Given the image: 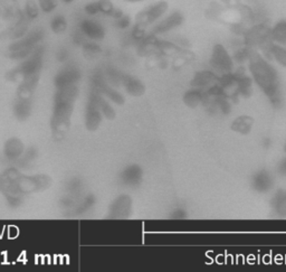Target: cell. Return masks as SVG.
<instances>
[{
  "label": "cell",
  "instance_id": "obj_1",
  "mask_svg": "<svg viewBox=\"0 0 286 272\" xmlns=\"http://www.w3.org/2000/svg\"><path fill=\"white\" fill-rule=\"evenodd\" d=\"M248 63H250V71L252 79L264 91V93L270 99L272 103L277 105L282 99L280 90L281 85L276 69L269 61L265 60V57H263L261 54L256 53L254 51H251Z\"/></svg>",
  "mask_w": 286,
  "mask_h": 272
},
{
  "label": "cell",
  "instance_id": "obj_2",
  "mask_svg": "<svg viewBox=\"0 0 286 272\" xmlns=\"http://www.w3.org/2000/svg\"><path fill=\"white\" fill-rule=\"evenodd\" d=\"M169 5L167 1H158L147 7L146 9L139 13L136 16V25H140L146 28L149 25L158 23L159 20L166 16V14L168 13Z\"/></svg>",
  "mask_w": 286,
  "mask_h": 272
},
{
  "label": "cell",
  "instance_id": "obj_3",
  "mask_svg": "<svg viewBox=\"0 0 286 272\" xmlns=\"http://www.w3.org/2000/svg\"><path fill=\"white\" fill-rule=\"evenodd\" d=\"M210 64L213 65L215 69L226 74V73H230L233 71L234 60L221 44H217V45H215L213 53H211Z\"/></svg>",
  "mask_w": 286,
  "mask_h": 272
},
{
  "label": "cell",
  "instance_id": "obj_4",
  "mask_svg": "<svg viewBox=\"0 0 286 272\" xmlns=\"http://www.w3.org/2000/svg\"><path fill=\"white\" fill-rule=\"evenodd\" d=\"M184 23V15L180 12H173L168 16L161 18L153 28V35H160L179 27Z\"/></svg>",
  "mask_w": 286,
  "mask_h": 272
},
{
  "label": "cell",
  "instance_id": "obj_5",
  "mask_svg": "<svg viewBox=\"0 0 286 272\" xmlns=\"http://www.w3.org/2000/svg\"><path fill=\"white\" fill-rule=\"evenodd\" d=\"M81 32L92 40H100L105 35V31L99 21L93 19H83L81 23Z\"/></svg>",
  "mask_w": 286,
  "mask_h": 272
},
{
  "label": "cell",
  "instance_id": "obj_6",
  "mask_svg": "<svg viewBox=\"0 0 286 272\" xmlns=\"http://www.w3.org/2000/svg\"><path fill=\"white\" fill-rule=\"evenodd\" d=\"M252 187H254L255 190L257 192H267L272 188L274 181L273 177L270 176L269 171L266 170H259L254 175V177L252 179Z\"/></svg>",
  "mask_w": 286,
  "mask_h": 272
},
{
  "label": "cell",
  "instance_id": "obj_7",
  "mask_svg": "<svg viewBox=\"0 0 286 272\" xmlns=\"http://www.w3.org/2000/svg\"><path fill=\"white\" fill-rule=\"evenodd\" d=\"M141 179H142V170L136 165L128 167L123 171V181L130 186L139 185Z\"/></svg>",
  "mask_w": 286,
  "mask_h": 272
},
{
  "label": "cell",
  "instance_id": "obj_8",
  "mask_svg": "<svg viewBox=\"0 0 286 272\" xmlns=\"http://www.w3.org/2000/svg\"><path fill=\"white\" fill-rule=\"evenodd\" d=\"M266 55H269L278 64L286 68V46L273 42L270 44L269 52Z\"/></svg>",
  "mask_w": 286,
  "mask_h": 272
},
{
  "label": "cell",
  "instance_id": "obj_9",
  "mask_svg": "<svg viewBox=\"0 0 286 272\" xmlns=\"http://www.w3.org/2000/svg\"><path fill=\"white\" fill-rule=\"evenodd\" d=\"M218 78L217 75L215 74L214 72L211 71H202V72H198L195 76V79L192 80L191 84L194 86L197 87H200V86H206V85H209V84L214 83L215 81H217Z\"/></svg>",
  "mask_w": 286,
  "mask_h": 272
},
{
  "label": "cell",
  "instance_id": "obj_10",
  "mask_svg": "<svg viewBox=\"0 0 286 272\" xmlns=\"http://www.w3.org/2000/svg\"><path fill=\"white\" fill-rule=\"evenodd\" d=\"M270 36L274 43L286 46V20H281L270 28Z\"/></svg>",
  "mask_w": 286,
  "mask_h": 272
},
{
  "label": "cell",
  "instance_id": "obj_11",
  "mask_svg": "<svg viewBox=\"0 0 286 272\" xmlns=\"http://www.w3.org/2000/svg\"><path fill=\"white\" fill-rule=\"evenodd\" d=\"M122 81L124 82L126 90H128L129 93H131L132 95H140L144 92V85L141 83V81H139L137 79H135L129 75H125L122 78Z\"/></svg>",
  "mask_w": 286,
  "mask_h": 272
},
{
  "label": "cell",
  "instance_id": "obj_12",
  "mask_svg": "<svg viewBox=\"0 0 286 272\" xmlns=\"http://www.w3.org/2000/svg\"><path fill=\"white\" fill-rule=\"evenodd\" d=\"M274 211L281 216H286V190H280L272 200Z\"/></svg>",
  "mask_w": 286,
  "mask_h": 272
},
{
  "label": "cell",
  "instance_id": "obj_13",
  "mask_svg": "<svg viewBox=\"0 0 286 272\" xmlns=\"http://www.w3.org/2000/svg\"><path fill=\"white\" fill-rule=\"evenodd\" d=\"M39 13L40 8L37 0H26L23 14L27 19H35V18L39 16Z\"/></svg>",
  "mask_w": 286,
  "mask_h": 272
},
{
  "label": "cell",
  "instance_id": "obj_14",
  "mask_svg": "<svg viewBox=\"0 0 286 272\" xmlns=\"http://www.w3.org/2000/svg\"><path fill=\"white\" fill-rule=\"evenodd\" d=\"M252 119L250 117L243 116L235 120V122L233 124V129L235 131H238L240 134H248L252 128Z\"/></svg>",
  "mask_w": 286,
  "mask_h": 272
},
{
  "label": "cell",
  "instance_id": "obj_15",
  "mask_svg": "<svg viewBox=\"0 0 286 272\" xmlns=\"http://www.w3.org/2000/svg\"><path fill=\"white\" fill-rule=\"evenodd\" d=\"M50 27L53 29L54 33H63L67 27V21H66L65 17L62 16V15H56V16L53 17V19L50 21Z\"/></svg>",
  "mask_w": 286,
  "mask_h": 272
},
{
  "label": "cell",
  "instance_id": "obj_16",
  "mask_svg": "<svg viewBox=\"0 0 286 272\" xmlns=\"http://www.w3.org/2000/svg\"><path fill=\"white\" fill-rule=\"evenodd\" d=\"M59 1H61V0H37V2H38V6L40 8V12L45 14H50L51 12H54V10L56 9Z\"/></svg>",
  "mask_w": 286,
  "mask_h": 272
},
{
  "label": "cell",
  "instance_id": "obj_17",
  "mask_svg": "<svg viewBox=\"0 0 286 272\" xmlns=\"http://www.w3.org/2000/svg\"><path fill=\"white\" fill-rule=\"evenodd\" d=\"M100 14L105 15V16H112L113 12L115 10V6L111 0H98Z\"/></svg>",
  "mask_w": 286,
  "mask_h": 272
},
{
  "label": "cell",
  "instance_id": "obj_18",
  "mask_svg": "<svg viewBox=\"0 0 286 272\" xmlns=\"http://www.w3.org/2000/svg\"><path fill=\"white\" fill-rule=\"evenodd\" d=\"M85 13H86L88 16H96V15L100 14V8H99V2L98 1H92L88 2L85 5Z\"/></svg>",
  "mask_w": 286,
  "mask_h": 272
},
{
  "label": "cell",
  "instance_id": "obj_19",
  "mask_svg": "<svg viewBox=\"0 0 286 272\" xmlns=\"http://www.w3.org/2000/svg\"><path fill=\"white\" fill-rule=\"evenodd\" d=\"M115 24H117V26L121 29H125L131 26V18L129 16H126V15H122L120 18H118V19H115Z\"/></svg>",
  "mask_w": 286,
  "mask_h": 272
},
{
  "label": "cell",
  "instance_id": "obj_20",
  "mask_svg": "<svg viewBox=\"0 0 286 272\" xmlns=\"http://www.w3.org/2000/svg\"><path fill=\"white\" fill-rule=\"evenodd\" d=\"M0 7L3 10H12L16 8V0H0Z\"/></svg>",
  "mask_w": 286,
  "mask_h": 272
},
{
  "label": "cell",
  "instance_id": "obj_21",
  "mask_svg": "<svg viewBox=\"0 0 286 272\" xmlns=\"http://www.w3.org/2000/svg\"><path fill=\"white\" fill-rule=\"evenodd\" d=\"M278 171H280L281 175L286 176V158L282 160L280 165H278Z\"/></svg>",
  "mask_w": 286,
  "mask_h": 272
},
{
  "label": "cell",
  "instance_id": "obj_22",
  "mask_svg": "<svg viewBox=\"0 0 286 272\" xmlns=\"http://www.w3.org/2000/svg\"><path fill=\"white\" fill-rule=\"evenodd\" d=\"M125 1L135 3V2H142V1H146V0H125Z\"/></svg>",
  "mask_w": 286,
  "mask_h": 272
},
{
  "label": "cell",
  "instance_id": "obj_23",
  "mask_svg": "<svg viewBox=\"0 0 286 272\" xmlns=\"http://www.w3.org/2000/svg\"><path fill=\"white\" fill-rule=\"evenodd\" d=\"M61 1H63L64 3H72L75 1V0H61Z\"/></svg>",
  "mask_w": 286,
  "mask_h": 272
},
{
  "label": "cell",
  "instance_id": "obj_24",
  "mask_svg": "<svg viewBox=\"0 0 286 272\" xmlns=\"http://www.w3.org/2000/svg\"><path fill=\"white\" fill-rule=\"evenodd\" d=\"M285 152H286V145H285Z\"/></svg>",
  "mask_w": 286,
  "mask_h": 272
}]
</instances>
